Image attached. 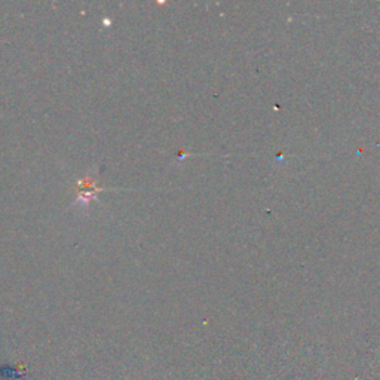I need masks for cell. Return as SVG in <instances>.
Instances as JSON below:
<instances>
[{"instance_id": "6da1fadb", "label": "cell", "mask_w": 380, "mask_h": 380, "mask_svg": "<svg viewBox=\"0 0 380 380\" xmlns=\"http://www.w3.org/2000/svg\"><path fill=\"white\" fill-rule=\"evenodd\" d=\"M94 183H95V178H93L91 173H89L88 177L85 178V182L82 183V187L79 189V198H77L76 200V205L86 207L89 204V200L95 198L97 192H100V189H97Z\"/></svg>"}]
</instances>
